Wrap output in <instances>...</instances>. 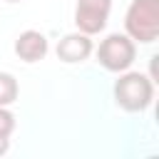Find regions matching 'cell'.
<instances>
[{"instance_id":"cell-1","label":"cell","mask_w":159,"mask_h":159,"mask_svg":"<svg viewBox=\"0 0 159 159\" xmlns=\"http://www.w3.org/2000/svg\"><path fill=\"white\" fill-rule=\"evenodd\" d=\"M114 102L124 112H144L154 102V82L144 72L124 70L119 72V80L114 82Z\"/></svg>"},{"instance_id":"cell-2","label":"cell","mask_w":159,"mask_h":159,"mask_svg":"<svg viewBox=\"0 0 159 159\" xmlns=\"http://www.w3.org/2000/svg\"><path fill=\"white\" fill-rule=\"evenodd\" d=\"M124 30L134 42H154L159 37V0H132L124 15Z\"/></svg>"},{"instance_id":"cell-3","label":"cell","mask_w":159,"mask_h":159,"mask_svg":"<svg viewBox=\"0 0 159 159\" xmlns=\"http://www.w3.org/2000/svg\"><path fill=\"white\" fill-rule=\"evenodd\" d=\"M137 60V42L127 32H112L107 35L97 47V62L107 72H124Z\"/></svg>"},{"instance_id":"cell-4","label":"cell","mask_w":159,"mask_h":159,"mask_svg":"<svg viewBox=\"0 0 159 159\" xmlns=\"http://www.w3.org/2000/svg\"><path fill=\"white\" fill-rule=\"evenodd\" d=\"M112 12V0H77L75 5V25L84 35H97L107 27Z\"/></svg>"},{"instance_id":"cell-5","label":"cell","mask_w":159,"mask_h":159,"mask_svg":"<svg viewBox=\"0 0 159 159\" xmlns=\"http://www.w3.org/2000/svg\"><path fill=\"white\" fill-rule=\"evenodd\" d=\"M92 40L89 35L84 32H70L65 35L60 42H57V60L67 62V65H75V62H84L89 55H92Z\"/></svg>"},{"instance_id":"cell-6","label":"cell","mask_w":159,"mask_h":159,"mask_svg":"<svg viewBox=\"0 0 159 159\" xmlns=\"http://www.w3.org/2000/svg\"><path fill=\"white\" fill-rule=\"evenodd\" d=\"M47 50H50L47 37L40 30H25L15 40V55L22 62H40V60H45Z\"/></svg>"},{"instance_id":"cell-7","label":"cell","mask_w":159,"mask_h":159,"mask_svg":"<svg viewBox=\"0 0 159 159\" xmlns=\"http://www.w3.org/2000/svg\"><path fill=\"white\" fill-rule=\"evenodd\" d=\"M17 94H20L17 80L10 72H0V107H10L12 102H17Z\"/></svg>"},{"instance_id":"cell-8","label":"cell","mask_w":159,"mask_h":159,"mask_svg":"<svg viewBox=\"0 0 159 159\" xmlns=\"http://www.w3.org/2000/svg\"><path fill=\"white\" fill-rule=\"evenodd\" d=\"M12 132H15V114L7 107H0V134L10 137Z\"/></svg>"},{"instance_id":"cell-9","label":"cell","mask_w":159,"mask_h":159,"mask_svg":"<svg viewBox=\"0 0 159 159\" xmlns=\"http://www.w3.org/2000/svg\"><path fill=\"white\" fill-rule=\"evenodd\" d=\"M7 149H10V137H2L0 134V157L7 154Z\"/></svg>"},{"instance_id":"cell-10","label":"cell","mask_w":159,"mask_h":159,"mask_svg":"<svg viewBox=\"0 0 159 159\" xmlns=\"http://www.w3.org/2000/svg\"><path fill=\"white\" fill-rule=\"evenodd\" d=\"M5 2H20V0H5Z\"/></svg>"}]
</instances>
